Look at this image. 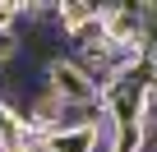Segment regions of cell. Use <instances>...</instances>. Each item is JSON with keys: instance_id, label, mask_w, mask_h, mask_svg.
Instances as JSON below:
<instances>
[{"instance_id": "3957f363", "label": "cell", "mask_w": 157, "mask_h": 152, "mask_svg": "<svg viewBox=\"0 0 157 152\" xmlns=\"http://www.w3.org/2000/svg\"><path fill=\"white\" fill-rule=\"evenodd\" d=\"M93 19H102V5H97V0H56V28H60V37L78 32V28L93 23Z\"/></svg>"}, {"instance_id": "5b68a950", "label": "cell", "mask_w": 157, "mask_h": 152, "mask_svg": "<svg viewBox=\"0 0 157 152\" xmlns=\"http://www.w3.org/2000/svg\"><path fill=\"white\" fill-rule=\"evenodd\" d=\"M69 46H74V51H83V46H106V28H102V19H93V23H83L78 32H69Z\"/></svg>"}, {"instance_id": "277c9868", "label": "cell", "mask_w": 157, "mask_h": 152, "mask_svg": "<svg viewBox=\"0 0 157 152\" xmlns=\"http://www.w3.org/2000/svg\"><path fill=\"white\" fill-rule=\"evenodd\" d=\"M93 143H97V129H56L42 138L37 152H93Z\"/></svg>"}, {"instance_id": "8992f818", "label": "cell", "mask_w": 157, "mask_h": 152, "mask_svg": "<svg viewBox=\"0 0 157 152\" xmlns=\"http://www.w3.org/2000/svg\"><path fill=\"white\" fill-rule=\"evenodd\" d=\"M19 134H23V120L10 111V106H0V147H10V143H19Z\"/></svg>"}, {"instance_id": "52a82bcc", "label": "cell", "mask_w": 157, "mask_h": 152, "mask_svg": "<svg viewBox=\"0 0 157 152\" xmlns=\"http://www.w3.org/2000/svg\"><path fill=\"white\" fill-rule=\"evenodd\" d=\"M0 152H37V147H23V143H10V147H0Z\"/></svg>"}, {"instance_id": "7a4b0ae2", "label": "cell", "mask_w": 157, "mask_h": 152, "mask_svg": "<svg viewBox=\"0 0 157 152\" xmlns=\"http://www.w3.org/2000/svg\"><path fill=\"white\" fill-rule=\"evenodd\" d=\"M102 28H106V46H129V51H139L143 37H148L143 0H129V5H102Z\"/></svg>"}, {"instance_id": "6da1fadb", "label": "cell", "mask_w": 157, "mask_h": 152, "mask_svg": "<svg viewBox=\"0 0 157 152\" xmlns=\"http://www.w3.org/2000/svg\"><path fill=\"white\" fill-rule=\"evenodd\" d=\"M42 83L65 102V106H88V102H97V83L88 79L83 69H78L69 55H56V60H46V74H42Z\"/></svg>"}]
</instances>
